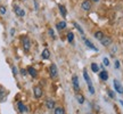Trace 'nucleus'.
<instances>
[{"label": "nucleus", "mask_w": 123, "mask_h": 114, "mask_svg": "<svg viewBox=\"0 0 123 114\" xmlns=\"http://www.w3.org/2000/svg\"><path fill=\"white\" fill-rule=\"evenodd\" d=\"M119 67H120V62L116 61L115 62V69H119Z\"/></svg>", "instance_id": "c85d7f7f"}, {"label": "nucleus", "mask_w": 123, "mask_h": 114, "mask_svg": "<svg viewBox=\"0 0 123 114\" xmlns=\"http://www.w3.org/2000/svg\"><path fill=\"white\" fill-rule=\"evenodd\" d=\"M48 33H49V35H50V37H51V38H55V33H54V31H53V29H49L48 30Z\"/></svg>", "instance_id": "a878e982"}, {"label": "nucleus", "mask_w": 123, "mask_h": 114, "mask_svg": "<svg viewBox=\"0 0 123 114\" xmlns=\"http://www.w3.org/2000/svg\"><path fill=\"white\" fill-rule=\"evenodd\" d=\"M114 88H115V90L119 92V94H123V87H122V84L120 83L117 80H114Z\"/></svg>", "instance_id": "6e6552de"}, {"label": "nucleus", "mask_w": 123, "mask_h": 114, "mask_svg": "<svg viewBox=\"0 0 123 114\" xmlns=\"http://www.w3.org/2000/svg\"><path fill=\"white\" fill-rule=\"evenodd\" d=\"M95 38H96L97 40H99V41H100V40L104 38V33H103L101 31H97L96 33H95Z\"/></svg>", "instance_id": "dca6fc26"}, {"label": "nucleus", "mask_w": 123, "mask_h": 114, "mask_svg": "<svg viewBox=\"0 0 123 114\" xmlns=\"http://www.w3.org/2000/svg\"><path fill=\"white\" fill-rule=\"evenodd\" d=\"M6 12H7L6 7H5V6H0V14H1V15H5Z\"/></svg>", "instance_id": "393cba45"}, {"label": "nucleus", "mask_w": 123, "mask_h": 114, "mask_svg": "<svg viewBox=\"0 0 123 114\" xmlns=\"http://www.w3.org/2000/svg\"><path fill=\"white\" fill-rule=\"evenodd\" d=\"M49 72H50V76L51 78H56L58 74V70H57V66L56 64H51L50 67H49Z\"/></svg>", "instance_id": "7ed1b4c3"}, {"label": "nucleus", "mask_w": 123, "mask_h": 114, "mask_svg": "<svg viewBox=\"0 0 123 114\" xmlns=\"http://www.w3.org/2000/svg\"><path fill=\"white\" fill-rule=\"evenodd\" d=\"M33 94H34V97L37 98V99L41 98L42 94H43V91H42V88L40 87V86H35V87L33 88Z\"/></svg>", "instance_id": "f03ea898"}, {"label": "nucleus", "mask_w": 123, "mask_h": 114, "mask_svg": "<svg viewBox=\"0 0 123 114\" xmlns=\"http://www.w3.org/2000/svg\"><path fill=\"white\" fill-rule=\"evenodd\" d=\"M91 70H92V72H98L99 67H98V65H97L96 63H92L91 64Z\"/></svg>", "instance_id": "5701e85b"}, {"label": "nucleus", "mask_w": 123, "mask_h": 114, "mask_svg": "<svg viewBox=\"0 0 123 114\" xmlns=\"http://www.w3.org/2000/svg\"><path fill=\"white\" fill-rule=\"evenodd\" d=\"M99 76H100V79H101V80L106 81V80L108 79V73H107L106 71H101L100 74H99Z\"/></svg>", "instance_id": "2eb2a0df"}, {"label": "nucleus", "mask_w": 123, "mask_h": 114, "mask_svg": "<svg viewBox=\"0 0 123 114\" xmlns=\"http://www.w3.org/2000/svg\"><path fill=\"white\" fill-rule=\"evenodd\" d=\"M21 72H22V75H26L27 74V71L26 70H22Z\"/></svg>", "instance_id": "c756f323"}, {"label": "nucleus", "mask_w": 123, "mask_h": 114, "mask_svg": "<svg viewBox=\"0 0 123 114\" xmlns=\"http://www.w3.org/2000/svg\"><path fill=\"white\" fill-rule=\"evenodd\" d=\"M12 70H13V74L14 75L17 74V70H16V67H15V66H13V67H12Z\"/></svg>", "instance_id": "cd10ccee"}, {"label": "nucleus", "mask_w": 123, "mask_h": 114, "mask_svg": "<svg viewBox=\"0 0 123 114\" xmlns=\"http://www.w3.org/2000/svg\"><path fill=\"white\" fill-rule=\"evenodd\" d=\"M58 8H59L61 14L64 16V17H65V16H66V9H65V7H64V6H62V5H59V6H58Z\"/></svg>", "instance_id": "412c9836"}, {"label": "nucleus", "mask_w": 123, "mask_h": 114, "mask_svg": "<svg viewBox=\"0 0 123 114\" xmlns=\"http://www.w3.org/2000/svg\"><path fill=\"white\" fill-rule=\"evenodd\" d=\"M46 106H47L48 110H53V108H55V101L51 99V98H48V99L46 101Z\"/></svg>", "instance_id": "1a4fd4ad"}, {"label": "nucleus", "mask_w": 123, "mask_h": 114, "mask_svg": "<svg viewBox=\"0 0 123 114\" xmlns=\"http://www.w3.org/2000/svg\"><path fill=\"white\" fill-rule=\"evenodd\" d=\"M14 12L15 14L19 16V17H23V16H25V12H24V9L21 8L19 6H14Z\"/></svg>", "instance_id": "39448f33"}, {"label": "nucleus", "mask_w": 123, "mask_h": 114, "mask_svg": "<svg viewBox=\"0 0 123 114\" xmlns=\"http://www.w3.org/2000/svg\"><path fill=\"white\" fill-rule=\"evenodd\" d=\"M41 57L43 58V59H48L49 57H50V51H49L48 49H44L42 54H41Z\"/></svg>", "instance_id": "ddd939ff"}, {"label": "nucleus", "mask_w": 123, "mask_h": 114, "mask_svg": "<svg viewBox=\"0 0 123 114\" xmlns=\"http://www.w3.org/2000/svg\"><path fill=\"white\" fill-rule=\"evenodd\" d=\"M22 44H23V48L25 51H29L31 48V41H30V38L27 35H23L22 37Z\"/></svg>", "instance_id": "f257e3e1"}, {"label": "nucleus", "mask_w": 123, "mask_h": 114, "mask_svg": "<svg viewBox=\"0 0 123 114\" xmlns=\"http://www.w3.org/2000/svg\"><path fill=\"white\" fill-rule=\"evenodd\" d=\"M73 39H74V34H73L72 32H68V33H67V40H68V42H72Z\"/></svg>", "instance_id": "4be33fe9"}, {"label": "nucleus", "mask_w": 123, "mask_h": 114, "mask_svg": "<svg viewBox=\"0 0 123 114\" xmlns=\"http://www.w3.org/2000/svg\"><path fill=\"white\" fill-rule=\"evenodd\" d=\"M83 76H84V79H86V81H87V84H88V87L89 86H92V83H91V80H90V78H89V75H88V73L84 71L83 72Z\"/></svg>", "instance_id": "f3484780"}, {"label": "nucleus", "mask_w": 123, "mask_h": 114, "mask_svg": "<svg viewBox=\"0 0 123 114\" xmlns=\"http://www.w3.org/2000/svg\"><path fill=\"white\" fill-rule=\"evenodd\" d=\"M92 1H96V2H97V1H99V0H92Z\"/></svg>", "instance_id": "473e14b6"}, {"label": "nucleus", "mask_w": 123, "mask_h": 114, "mask_svg": "<svg viewBox=\"0 0 123 114\" xmlns=\"http://www.w3.org/2000/svg\"><path fill=\"white\" fill-rule=\"evenodd\" d=\"M74 26L76 27L78 30H79V32H80V33H81V34H83V30L81 29V26H80V25H79V24H78V23H76V22H74Z\"/></svg>", "instance_id": "b1692460"}, {"label": "nucleus", "mask_w": 123, "mask_h": 114, "mask_svg": "<svg viewBox=\"0 0 123 114\" xmlns=\"http://www.w3.org/2000/svg\"><path fill=\"white\" fill-rule=\"evenodd\" d=\"M65 27H66V22H64V21H63V22L57 23V29L59 31H61V30H64Z\"/></svg>", "instance_id": "aec40b11"}, {"label": "nucleus", "mask_w": 123, "mask_h": 114, "mask_svg": "<svg viewBox=\"0 0 123 114\" xmlns=\"http://www.w3.org/2000/svg\"><path fill=\"white\" fill-rule=\"evenodd\" d=\"M81 7H82V9H83V10L88 12V10H90V8H91V4H90V1H89V0H86V1H83V2H82Z\"/></svg>", "instance_id": "9d476101"}, {"label": "nucleus", "mask_w": 123, "mask_h": 114, "mask_svg": "<svg viewBox=\"0 0 123 114\" xmlns=\"http://www.w3.org/2000/svg\"><path fill=\"white\" fill-rule=\"evenodd\" d=\"M17 107H18V111H19L21 113H24V112L26 111V107H25V105L23 104L22 101H18V104H17Z\"/></svg>", "instance_id": "f8f14e48"}, {"label": "nucleus", "mask_w": 123, "mask_h": 114, "mask_svg": "<svg viewBox=\"0 0 123 114\" xmlns=\"http://www.w3.org/2000/svg\"><path fill=\"white\" fill-rule=\"evenodd\" d=\"M108 95H110V96L112 97V98H113V97H114V94H113V92L111 91V90H110V91H108Z\"/></svg>", "instance_id": "7c9ffc66"}, {"label": "nucleus", "mask_w": 123, "mask_h": 114, "mask_svg": "<svg viewBox=\"0 0 123 114\" xmlns=\"http://www.w3.org/2000/svg\"><path fill=\"white\" fill-rule=\"evenodd\" d=\"M27 72L30 73L31 76H33V78H37V75H38V73H37V70H35L34 67H32V66H30L29 69H27Z\"/></svg>", "instance_id": "9b49d317"}, {"label": "nucleus", "mask_w": 123, "mask_h": 114, "mask_svg": "<svg viewBox=\"0 0 123 114\" xmlns=\"http://www.w3.org/2000/svg\"><path fill=\"white\" fill-rule=\"evenodd\" d=\"M7 95H8V91H7V90H6L2 86H0V103L6 101V97H7Z\"/></svg>", "instance_id": "20e7f679"}, {"label": "nucleus", "mask_w": 123, "mask_h": 114, "mask_svg": "<svg viewBox=\"0 0 123 114\" xmlns=\"http://www.w3.org/2000/svg\"><path fill=\"white\" fill-rule=\"evenodd\" d=\"M84 42H86V44H87V47H89V48L90 49H92V50H98V49H97V47H95V46H93V44H92V42H90V41H89V40H87V39H84Z\"/></svg>", "instance_id": "4468645a"}, {"label": "nucleus", "mask_w": 123, "mask_h": 114, "mask_svg": "<svg viewBox=\"0 0 123 114\" xmlns=\"http://www.w3.org/2000/svg\"><path fill=\"white\" fill-rule=\"evenodd\" d=\"M76 99H78V103H79V104H83V103H84V97H83V95L76 94Z\"/></svg>", "instance_id": "6ab92c4d"}, {"label": "nucleus", "mask_w": 123, "mask_h": 114, "mask_svg": "<svg viewBox=\"0 0 123 114\" xmlns=\"http://www.w3.org/2000/svg\"><path fill=\"white\" fill-rule=\"evenodd\" d=\"M14 33H15V30H14V29H12V30H10V34L14 35Z\"/></svg>", "instance_id": "2f4dec72"}, {"label": "nucleus", "mask_w": 123, "mask_h": 114, "mask_svg": "<svg viewBox=\"0 0 123 114\" xmlns=\"http://www.w3.org/2000/svg\"><path fill=\"white\" fill-rule=\"evenodd\" d=\"M100 42H101L103 46L108 47V46H111V44H112V38H111V37H106V35H104V38L100 40Z\"/></svg>", "instance_id": "423d86ee"}, {"label": "nucleus", "mask_w": 123, "mask_h": 114, "mask_svg": "<svg viewBox=\"0 0 123 114\" xmlns=\"http://www.w3.org/2000/svg\"><path fill=\"white\" fill-rule=\"evenodd\" d=\"M104 65H106V66L110 65V61H108V58H104Z\"/></svg>", "instance_id": "bb28decb"}, {"label": "nucleus", "mask_w": 123, "mask_h": 114, "mask_svg": "<svg viewBox=\"0 0 123 114\" xmlns=\"http://www.w3.org/2000/svg\"><path fill=\"white\" fill-rule=\"evenodd\" d=\"M55 114H65V110L63 107H55Z\"/></svg>", "instance_id": "a211bd4d"}, {"label": "nucleus", "mask_w": 123, "mask_h": 114, "mask_svg": "<svg viewBox=\"0 0 123 114\" xmlns=\"http://www.w3.org/2000/svg\"><path fill=\"white\" fill-rule=\"evenodd\" d=\"M72 83H73V88H74L75 91H79V89H80L79 79H78V76H76V75H74V76H73V79H72Z\"/></svg>", "instance_id": "0eeeda50"}]
</instances>
